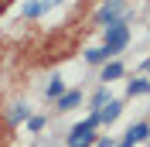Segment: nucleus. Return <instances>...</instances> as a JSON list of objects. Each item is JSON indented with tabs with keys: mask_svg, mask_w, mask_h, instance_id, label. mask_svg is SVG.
<instances>
[{
	"mask_svg": "<svg viewBox=\"0 0 150 147\" xmlns=\"http://www.w3.org/2000/svg\"><path fill=\"white\" fill-rule=\"evenodd\" d=\"M143 140H150V123H133L120 144L123 147H133V144H143Z\"/></svg>",
	"mask_w": 150,
	"mask_h": 147,
	"instance_id": "nucleus-5",
	"label": "nucleus"
},
{
	"mask_svg": "<svg viewBox=\"0 0 150 147\" xmlns=\"http://www.w3.org/2000/svg\"><path fill=\"white\" fill-rule=\"evenodd\" d=\"M116 147H123V144H116Z\"/></svg>",
	"mask_w": 150,
	"mask_h": 147,
	"instance_id": "nucleus-16",
	"label": "nucleus"
},
{
	"mask_svg": "<svg viewBox=\"0 0 150 147\" xmlns=\"http://www.w3.org/2000/svg\"><path fill=\"white\" fill-rule=\"evenodd\" d=\"M126 45H130V24H126V21L109 24V28H106V38H103V48L109 51V58H112V55H120Z\"/></svg>",
	"mask_w": 150,
	"mask_h": 147,
	"instance_id": "nucleus-2",
	"label": "nucleus"
},
{
	"mask_svg": "<svg viewBox=\"0 0 150 147\" xmlns=\"http://www.w3.org/2000/svg\"><path fill=\"white\" fill-rule=\"evenodd\" d=\"M123 10H126V0H103L99 10H96V24L109 28V24H116V21H123Z\"/></svg>",
	"mask_w": 150,
	"mask_h": 147,
	"instance_id": "nucleus-3",
	"label": "nucleus"
},
{
	"mask_svg": "<svg viewBox=\"0 0 150 147\" xmlns=\"http://www.w3.org/2000/svg\"><path fill=\"white\" fill-rule=\"evenodd\" d=\"M85 62L89 65H103V62H109V51L106 48H89L85 51Z\"/></svg>",
	"mask_w": 150,
	"mask_h": 147,
	"instance_id": "nucleus-11",
	"label": "nucleus"
},
{
	"mask_svg": "<svg viewBox=\"0 0 150 147\" xmlns=\"http://www.w3.org/2000/svg\"><path fill=\"white\" fill-rule=\"evenodd\" d=\"M79 103H82V89H68L65 96H58V99H55V106H58L62 113H68V110H75Z\"/></svg>",
	"mask_w": 150,
	"mask_h": 147,
	"instance_id": "nucleus-7",
	"label": "nucleus"
},
{
	"mask_svg": "<svg viewBox=\"0 0 150 147\" xmlns=\"http://www.w3.org/2000/svg\"><path fill=\"white\" fill-rule=\"evenodd\" d=\"M62 0H28L24 7H21V14H24V21H34V17H41V14H48L51 7H58Z\"/></svg>",
	"mask_w": 150,
	"mask_h": 147,
	"instance_id": "nucleus-4",
	"label": "nucleus"
},
{
	"mask_svg": "<svg viewBox=\"0 0 150 147\" xmlns=\"http://www.w3.org/2000/svg\"><path fill=\"white\" fill-rule=\"evenodd\" d=\"M45 92H48V99H58V96H65V82H62V79H51V82L45 86Z\"/></svg>",
	"mask_w": 150,
	"mask_h": 147,
	"instance_id": "nucleus-12",
	"label": "nucleus"
},
{
	"mask_svg": "<svg viewBox=\"0 0 150 147\" xmlns=\"http://www.w3.org/2000/svg\"><path fill=\"white\" fill-rule=\"evenodd\" d=\"M123 72H126V69H123L120 62H106V69L99 72V79H103V82L109 86V82H116V79H123Z\"/></svg>",
	"mask_w": 150,
	"mask_h": 147,
	"instance_id": "nucleus-9",
	"label": "nucleus"
},
{
	"mask_svg": "<svg viewBox=\"0 0 150 147\" xmlns=\"http://www.w3.org/2000/svg\"><path fill=\"white\" fill-rule=\"evenodd\" d=\"M96 147H116V140H109V137H103V140H96Z\"/></svg>",
	"mask_w": 150,
	"mask_h": 147,
	"instance_id": "nucleus-15",
	"label": "nucleus"
},
{
	"mask_svg": "<svg viewBox=\"0 0 150 147\" xmlns=\"http://www.w3.org/2000/svg\"><path fill=\"white\" fill-rule=\"evenodd\" d=\"M106 103H109V86H103V89H96V92H92V106H89V110H92V113H99Z\"/></svg>",
	"mask_w": 150,
	"mask_h": 147,
	"instance_id": "nucleus-10",
	"label": "nucleus"
},
{
	"mask_svg": "<svg viewBox=\"0 0 150 147\" xmlns=\"http://www.w3.org/2000/svg\"><path fill=\"white\" fill-rule=\"evenodd\" d=\"M120 113H123V99H109L103 110L96 113V116H99V123H116V120H120Z\"/></svg>",
	"mask_w": 150,
	"mask_h": 147,
	"instance_id": "nucleus-6",
	"label": "nucleus"
},
{
	"mask_svg": "<svg viewBox=\"0 0 150 147\" xmlns=\"http://www.w3.org/2000/svg\"><path fill=\"white\" fill-rule=\"evenodd\" d=\"M24 120H31V110L24 106V103H14V106L7 110V123H10V127H17V123H24Z\"/></svg>",
	"mask_w": 150,
	"mask_h": 147,
	"instance_id": "nucleus-8",
	"label": "nucleus"
},
{
	"mask_svg": "<svg viewBox=\"0 0 150 147\" xmlns=\"http://www.w3.org/2000/svg\"><path fill=\"white\" fill-rule=\"evenodd\" d=\"M28 130L31 133H41V130H45V116H31L28 120Z\"/></svg>",
	"mask_w": 150,
	"mask_h": 147,
	"instance_id": "nucleus-14",
	"label": "nucleus"
},
{
	"mask_svg": "<svg viewBox=\"0 0 150 147\" xmlns=\"http://www.w3.org/2000/svg\"><path fill=\"white\" fill-rule=\"evenodd\" d=\"M96 127H99V116L89 113L82 123L68 130V147H96Z\"/></svg>",
	"mask_w": 150,
	"mask_h": 147,
	"instance_id": "nucleus-1",
	"label": "nucleus"
},
{
	"mask_svg": "<svg viewBox=\"0 0 150 147\" xmlns=\"http://www.w3.org/2000/svg\"><path fill=\"white\" fill-rule=\"evenodd\" d=\"M126 92H130V96H147V92H150V82H147V79H133V82L126 86Z\"/></svg>",
	"mask_w": 150,
	"mask_h": 147,
	"instance_id": "nucleus-13",
	"label": "nucleus"
}]
</instances>
